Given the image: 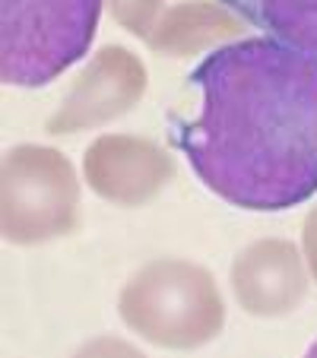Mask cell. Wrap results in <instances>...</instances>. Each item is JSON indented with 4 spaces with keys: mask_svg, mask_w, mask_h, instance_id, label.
I'll return each mask as SVG.
<instances>
[{
    "mask_svg": "<svg viewBox=\"0 0 317 358\" xmlns=\"http://www.w3.org/2000/svg\"><path fill=\"white\" fill-rule=\"evenodd\" d=\"M118 314L130 333L169 352H194L225 327V301L213 273L181 257L140 266L118 295Z\"/></svg>",
    "mask_w": 317,
    "mask_h": 358,
    "instance_id": "2",
    "label": "cell"
},
{
    "mask_svg": "<svg viewBox=\"0 0 317 358\" xmlns=\"http://www.w3.org/2000/svg\"><path fill=\"white\" fill-rule=\"evenodd\" d=\"M105 7L115 16L118 26L146 41L155 22H159V16H162L165 0H105Z\"/></svg>",
    "mask_w": 317,
    "mask_h": 358,
    "instance_id": "10",
    "label": "cell"
},
{
    "mask_svg": "<svg viewBox=\"0 0 317 358\" xmlns=\"http://www.w3.org/2000/svg\"><path fill=\"white\" fill-rule=\"evenodd\" d=\"M105 0H3L0 76L38 89L89 55Z\"/></svg>",
    "mask_w": 317,
    "mask_h": 358,
    "instance_id": "3",
    "label": "cell"
},
{
    "mask_svg": "<svg viewBox=\"0 0 317 358\" xmlns=\"http://www.w3.org/2000/svg\"><path fill=\"white\" fill-rule=\"evenodd\" d=\"M80 222V181L64 152L22 143L3 156L0 225L10 244H45Z\"/></svg>",
    "mask_w": 317,
    "mask_h": 358,
    "instance_id": "4",
    "label": "cell"
},
{
    "mask_svg": "<svg viewBox=\"0 0 317 358\" xmlns=\"http://www.w3.org/2000/svg\"><path fill=\"white\" fill-rule=\"evenodd\" d=\"M244 22L263 29L279 45L317 57V0H223Z\"/></svg>",
    "mask_w": 317,
    "mask_h": 358,
    "instance_id": "9",
    "label": "cell"
},
{
    "mask_svg": "<svg viewBox=\"0 0 317 358\" xmlns=\"http://www.w3.org/2000/svg\"><path fill=\"white\" fill-rule=\"evenodd\" d=\"M302 254H304V264H308L311 279L317 282V206L308 213V219H304V229H302Z\"/></svg>",
    "mask_w": 317,
    "mask_h": 358,
    "instance_id": "12",
    "label": "cell"
},
{
    "mask_svg": "<svg viewBox=\"0 0 317 358\" xmlns=\"http://www.w3.org/2000/svg\"><path fill=\"white\" fill-rule=\"evenodd\" d=\"M70 358H146V352L121 336H95L86 339Z\"/></svg>",
    "mask_w": 317,
    "mask_h": 358,
    "instance_id": "11",
    "label": "cell"
},
{
    "mask_svg": "<svg viewBox=\"0 0 317 358\" xmlns=\"http://www.w3.org/2000/svg\"><path fill=\"white\" fill-rule=\"evenodd\" d=\"M304 254L286 238H260L232 264L235 301L254 317H286L308 298Z\"/></svg>",
    "mask_w": 317,
    "mask_h": 358,
    "instance_id": "7",
    "label": "cell"
},
{
    "mask_svg": "<svg viewBox=\"0 0 317 358\" xmlns=\"http://www.w3.org/2000/svg\"><path fill=\"white\" fill-rule=\"evenodd\" d=\"M304 358H317V339H314V343H311V349L304 352Z\"/></svg>",
    "mask_w": 317,
    "mask_h": 358,
    "instance_id": "13",
    "label": "cell"
},
{
    "mask_svg": "<svg viewBox=\"0 0 317 358\" xmlns=\"http://www.w3.org/2000/svg\"><path fill=\"white\" fill-rule=\"evenodd\" d=\"M143 92H146L143 61L121 45H105L70 83L61 105L48 117V134H80V130L111 124L134 111Z\"/></svg>",
    "mask_w": 317,
    "mask_h": 358,
    "instance_id": "5",
    "label": "cell"
},
{
    "mask_svg": "<svg viewBox=\"0 0 317 358\" xmlns=\"http://www.w3.org/2000/svg\"><path fill=\"white\" fill-rule=\"evenodd\" d=\"M169 134L225 203L292 210L317 194V57L270 35L209 51L190 70Z\"/></svg>",
    "mask_w": 317,
    "mask_h": 358,
    "instance_id": "1",
    "label": "cell"
},
{
    "mask_svg": "<svg viewBox=\"0 0 317 358\" xmlns=\"http://www.w3.org/2000/svg\"><path fill=\"white\" fill-rule=\"evenodd\" d=\"M244 20L232 13L229 7H216L209 0H188V3L171 7L169 13L159 16L146 45L155 55L194 57L206 48L216 51V48L229 45L225 38H235Z\"/></svg>",
    "mask_w": 317,
    "mask_h": 358,
    "instance_id": "8",
    "label": "cell"
},
{
    "mask_svg": "<svg viewBox=\"0 0 317 358\" xmlns=\"http://www.w3.org/2000/svg\"><path fill=\"white\" fill-rule=\"evenodd\" d=\"M83 178L115 206H143L175 178V162L159 143L136 134H105L83 152Z\"/></svg>",
    "mask_w": 317,
    "mask_h": 358,
    "instance_id": "6",
    "label": "cell"
}]
</instances>
